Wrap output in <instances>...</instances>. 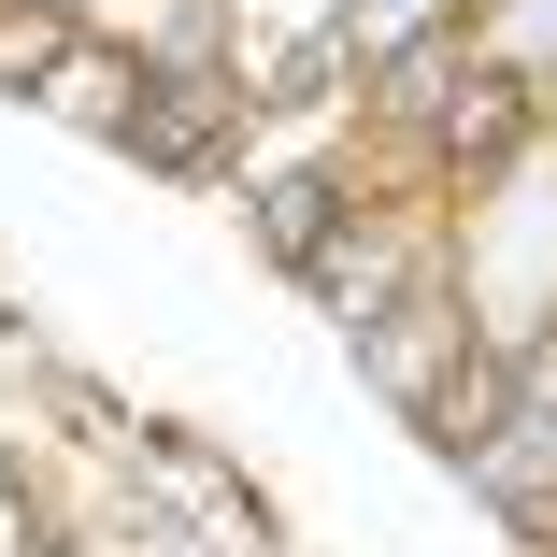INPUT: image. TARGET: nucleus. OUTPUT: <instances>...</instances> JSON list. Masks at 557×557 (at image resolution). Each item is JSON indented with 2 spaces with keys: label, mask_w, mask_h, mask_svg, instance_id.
<instances>
[{
  "label": "nucleus",
  "mask_w": 557,
  "mask_h": 557,
  "mask_svg": "<svg viewBox=\"0 0 557 557\" xmlns=\"http://www.w3.org/2000/svg\"><path fill=\"white\" fill-rule=\"evenodd\" d=\"M414 129H443V172H500L529 144V72H500V58L458 44V100H414Z\"/></svg>",
  "instance_id": "f257e3e1"
}]
</instances>
